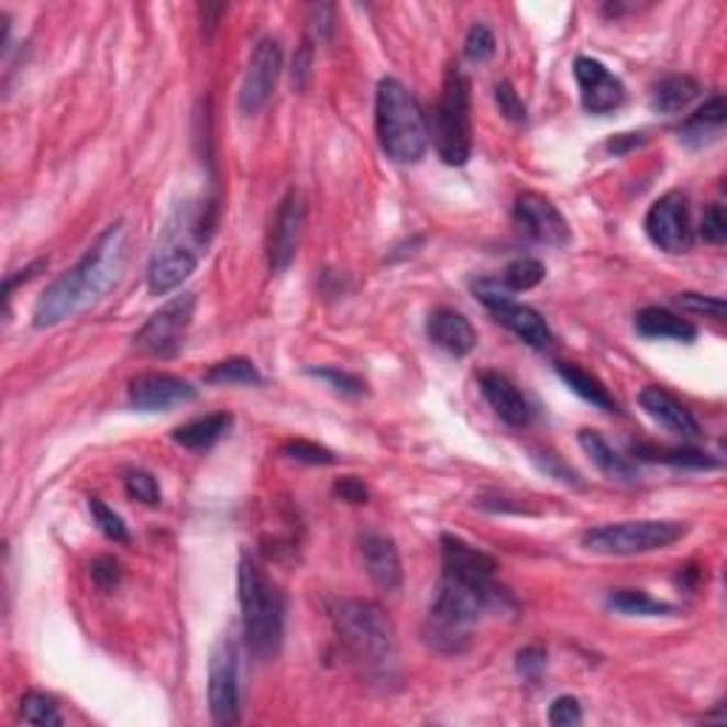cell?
<instances>
[{"label": "cell", "mask_w": 727, "mask_h": 727, "mask_svg": "<svg viewBox=\"0 0 727 727\" xmlns=\"http://www.w3.org/2000/svg\"><path fill=\"white\" fill-rule=\"evenodd\" d=\"M125 262H129V231L123 222H117L97 236L95 245L71 271L52 282L41 299L34 301V327L46 330L89 310L120 282Z\"/></svg>", "instance_id": "obj_1"}, {"label": "cell", "mask_w": 727, "mask_h": 727, "mask_svg": "<svg viewBox=\"0 0 727 727\" xmlns=\"http://www.w3.org/2000/svg\"><path fill=\"white\" fill-rule=\"evenodd\" d=\"M504 599L506 592L497 588L495 580L483 583V580H463L443 574L432 612H429V617H432L429 639L441 651L461 653L466 642H470V628L475 626L483 614L495 612Z\"/></svg>", "instance_id": "obj_2"}, {"label": "cell", "mask_w": 727, "mask_h": 727, "mask_svg": "<svg viewBox=\"0 0 727 727\" xmlns=\"http://www.w3.org/2000/svg\"><path fill=\"white\" fill-rule=\"evenodd\" d=\"M375 134L381 151L398 165L421 163L429 148V125L421 106L401 80L387 77L375 95Z\"/></svg>", "instance_id": "obj_3"}, {"label": "cell", "mask_w": 727, "mask_h": 727, "mask_svg": "<svg viewBox=\"0 0 727 727\" xmlns=\"http://www.w3.org/2000/svg\"><path fill=\"white\" fill-rule=\"evenodd\" d=\"M239 605H242V628L245 642L258 660H267L279 651L285 634V603L279 588L271 583L265 569L245 554L239 563Z\"/></svg>", "instance_id": "obj_4"}, {"label": "cell", "mask_w": 727, "mask_h": 727, "mask_svg": "<svg viewBox=\"0 0 727 727\" xmlns=\"http://www.w3.org/2000/svg\"><path fill=\"white\" fill-rule=\"evenodd\" d=\"M205 213L199 205L185 202L168 219L148 265V290L154 296L177 290L199 265V245L205 242Z\"/></svg>", "instance_id": "obj_5"}, {"label": "cell", "mask_w": 727, "mask_h": 727, "mask_svg": "<svg viewBox=\"0 0 727 727\" xmlns=\"http://www.w3.org/2000/svg\"><path fill=\"white\" fill-rule=\"evenodd\" d=\"M335 634L355 660L367 668H387L395 660V626L387 612L370 599L330 603Z\"/></svg>", "instance_id": "obj_6"}, {"label": "cell", "mask_w": 727, "mask_h": 727, "mask_svg": "<svg viewBox=\"0 0 727 727\" xmlns=\"http://www.w3.org/2000/svg\"><path fill=\"white\" fill-rule=\"evenodd\" d=\"M429 140L438 157L452 168L470 163L472 157V86L458 66L447 68L441 97L429 120Z\"/></svg>", "instance_id": "obj_7"}, {"label": "cell", "mask_w": 727, "mask_h": 727, "mask_svg": "<svg viewBox=\"0 0 727 727\" xmlns=\"http://www.w3.org/2000/svg\"><path fill=\"white\" fill-rule=\"evenodd\" d=\"M687 535V526L680 520H626V524H605L583 531L585 551L605 554V558H631L673 546Z\"/></svg>", "instance_id": "obj_8"}, {"label": "cell", "mask_w": 727, "mask_h": 727, "mask_svg": "<svg viewBox=\"0 0 727 727\" xmlns=\"http://www.w3.org/2000/svg\"><path fill=\"white\" fill-rule=\"evenodd\" d=\"M475 296L506 330H511L517 339L531 344V348H549L551 341H554L549 321L535 307L515 301V296L500 285V279L475 282Z\"/></svg>", "instance_id": "obj_9"}, {"label": "cell", "mask_w": 727, "mask_h": 727, "mask_svg": "<svg viewBox=\"0 0 727 727\" xmlns=\"http://www.w3.org/2000/svg\"><path fill=\"white\" fill-rule=\"evenodd\" d=\"M194 310H197V293L174 296L168 305L159 307L157 313L136 330L134 348L145 355H157V359L177 355L185 344L190 321H194Z\"/></svg>", "instance_id": "obj_10"}, {"label": "cell", "mask_w": 727, "mask_h": 727, "mask_svg": "<svg viewBox=\"0 0 727 727\" xmlns=\"http://www.w3.org/2000/svg\"><path fill=\"white\" fill-rule=\"evenodd\" d=\"M208 707L217 725L239 722V648L231 637L219 639L208 662Z\"/></svg>", "instance_id": "obj_11"}, {"label": "cell", "mask_w": 727, "mask_h": 727, "mask_svg": "<svg viewBox=\"0 0 727 727\" xmlns=\"http://www.w3.org/2000/svg\"><path fill=\"white\" fill-rule=\"evenodd\" d=\"M646 233L653 245L665 253H685L694 242V228H691V211L687 199L680 190H668L665 197L648 208Z\"/></svg>", "instance_id": "obj_12"}, {"label": "cell", "mask_w": 727, "mask_h": 727, "mask_svg": "<svg viewBox=\"0 0 727 727\" xmlns=\"http://www.w3.org/2000/svg\"><path fill=\"white\" fill-rule=\"evenodd\" d=\"M282 71V46L279 41H258V46L253 48L251 63L245 68V77H242V89H239V111L247 117L258 114L271 102L273 89H276V80H279Z\"/></svg>", "instance_id": "obj_13"}, {"label": "cell", "mask_w": 727, "mask_h": 727, "mask_svg": "<svg viewBox=\"0 0 727 727\" xmlns=\"http://www.w3.org/2000/svg\"><path fill=\"white\" fill-rule=\"evenodd\" d=\"M307 222V202L301 197V190L290 188L285 199L276 208L271 228V242H267V258H271L273 273H285L293 265V258L299 253L301 233H305Z\"/></svg>", "instance_id": "obj_14"}, {"label": "cell", "mask_w": 727, "mask_h": 727, "mask_svg": "<svg viewBox=\"0 0 727 727\" xmlns=\"http://www.w3.org/2000/svg\"><path fill=\"white\" fill-rule=\"evenodd\" d=\"M190 401H197V387L179 375L143 373L129 384V404L140 412H168Z\"/></svg>", "instance_id": "obj_15"}, {"label": "cell", "mask_w": 727, "mask_h": 727, "mask_svg": "<svg viewBox=\"0 0 727 727\" xmlns=\"http://www.w3.org/2000/svg\"><path fill=\"white\" fill-rule=\"evenodd\" d=\"M574 80L580 86V102L588 114H612L626 100V86L594 57L574 60Z\"/></svg>", "instance_id": "obj_16"}, {"label": "cell", "mask_w": 727, "mask_h": 727, "mask_svg": "<svg viewBox=\"0 0 727 727\" xmlns=\"http://www.w3.org/2000/svg\"><path fill=\"white\" fill-rule=\"evenodd\" d=\"M515 222L529 233L531 239H538L543 245L563 247L571 242L569 222L563 213L558 211V205L546 199L543 194L526 190L515 199Z\"/></svg>", "instance_id": "obj_17"}, {"label": "cell", "mask_w": 727, "mask_h": 727, "mask_svg": "<svg viewBox=\"0 0 727 727\" xmlns=\"http://www.w3.org/2000/svg\"><path fill=\"white\" fill-rule=\"evenodd\" d=\"M477 387H481L483 398L495 409V415L509 427L524 429L531 423V407L524 398V393L511 384L506 375L495 373V370H483L477 375Z\"/></svg>", "instance_id": "obj_18"}, {"label": "cell", "mask_w": 727, "mask_h": 727, "mask_svg": "<svg viewBox=\"0 0 727 727\" xmlns=\"http://www.w3.org/2000/svg\"><path fill=\"white\" fill-rule=\"evenodd\" d=\"M639 407L646 409L653 421L665 427L668 432H673V436L685 438V441L700 438V423H696V418L691 415V409L682 401H676L668 389L657 387V384L642 387V393H639Z\"/></svg>", "instance_id": "obj_19"}, {"label": "cell", "mask_w": 727, "mask_h": 727, "mask_svg": "<svg viewBox=\"0 0 727 727\" xmlns=\"http://www.w3.org/2000/svg\"><path fill=\"white\" fill-rule=\"evenodd\" d=\"M361 560H364L370 580L378 585L381 592H398L401 588V554H398L393 540L384 538V535H364L361 538Z\"/></svg>", "instance_id": "obj_20"}, {"label": "cell", "mask_w": 727, "mask_h": 727, "mask_svg": "<svg viewBox=\"0 0 727 727\" xmlns=\"http://www.w3.org/2000/svg\"><path fill=\"white\" fill-rule=\"evenodd\" d=\"M441 560H443V574L449 577H463V580H483L489 583L495 580L497 560L486 551L475 549L466 540L443 535L441 538Z\"/></svg>", "instance_id": "obj_21"}, {"label": "cell", "mask_w": 727, "mask_h": 727, "mask_svg": "<svg viewBox=\"0 0 727 727\" xmlns=\"http://www.w3.org/2000/svg\"><path fill=\"white\" fill-rule=\"evenodd\" d=\"M427 335L436 348L452 355H470L477 348V333L472 321L458 310L438 307L427 319Z\"/></svg>", "instance_id": "obj_22"}, {"label": "cell", "mask_w": 727, "mask_h": 727, "mask_svg": "<svg viewBox=\"0 0 727 727\" xmlns=\"http://www.w3.org/2000/svg\"><path fill=\"white\" fill-rule=\"evenodd\" d=\"M577 441H580V447H583L585 455L592 458V463L597 466L599 472H603L605 477H612V481H619V483L639 481L637 466H634L626 455H619L617 449L605 441L599 432H594V429H580Z\"/></svg>", "instance_id": "obj_23"}, {"label": "cell", "mask_w": 727, "mask_h": 727, "mask_svg": "<svg viewBox=\"0 0 727 727\" xmlns=\"http://www.w3.org/2000/svg\"><path fill=\"white\" fill-rule=\"evenodd\" d=\"M637 330L646 339H671V341H694L696 327L682 316L671 313L665 307H646L637 316Z\"/></svg>", "instance_id": "obj_24"}, {"label": "cell", "mask_w": 727, "mask_h": 727, "mask_svg": "<svg viewBox=\"0 0 727 727\" xmlns=\"http://www.w3.org/2000/svg\"><path fill=\"white\" fill-rule=\"evenodd\" d=\"M700 97V82L687 75L662 77L651 91V109L657 114H680Z\"/></svg>", "instance_id": "obj_25"}, {"label": "cell", "mask_w": 727, "mask_h": 727, "mask_svg": "<svg viewBox=\"0 0 727 727\" xmlns=\"http://www.w3.org/2000/svg\"><path fill=\"white\" fill-rule=\"evenodd\" d=\"M558 375L563 378L565 387H569L574 395H580L583 401H588L592 407H597V409H605V412H617V401H614V395L608 393V387H605L597 375L585 373L583 367H577V364H569V361H560Z\"/></svg>", "instance_id": "obj_26"}, {"label": "cell", "mask_w": 727, "mask_h": 727, "mask_svg": "<svg viewBox=\"0 0 727 727\" xmlns=\"http://www.w3.org/2000/svg\"><path fill=\"white\" fill-rule=\"evenodd\" d=\"M231 427H233L231 412H213L174 429V441L185 449H211L219 438L228 436V429Z\"/></svg>", "instance_id": "obj_27"}, {"label": "cell", "mask_w": 727, "mask_h": 727, "mask_svg": "<svg viewBox=\"0 0 727 727\" xmlns=\"http://www.w3.org/2000/svg\"><path fill=\"white\" fill-rule=\"evenodd\" d=\"M634 458L639 461H657L668 466H682V470H716L719 461L700 449H668V447H648V443H634Z\"/></svg>", "instance_id": "obj_28"}, {"label": "cell", "mask_w": 727, "mask_h": 727, "mask_svg": "<svg viewBox=\"0 0 727 727\" xmlns=\"http://www.w3.org/2000/svg\"><path fill=\"white\" fill-rule=\"evenodd\" d=\"M608 605L614 612L628 614V617H668V614H676V605L651 597L646 592H637V588H617V592L608 594Z\"/></svg>", "instance_id": "obj_29"}, {"label": "cell", "mask_w": 727, "mask_h": 727, "mask_svg": "<svg viewBox=\"0 0 727 727\" xmlns=\"http://www.w3.org/2000/svg\"><path fill=\"white\" fill-rule=\"evenodd\" d=\"M725 117H727L725 97H711V100H707L705 106L696 111V114L687 117L685 125L680 129V136L685 140V143L702 145L711 131H722V125H725Z\"/></svg>", "instance_id": "obj_30"}, {"label": "cell", "mask_w": 727, "mask_h": 727, "mask_svg": "<svg viewBox=\"0 0 727 727\" xmlns=\"http://www.w3.org/2000/svg\"><path fill=\"white\" fill-rule=\"evenodd\" d=\"M205 381H208V384H217V387H224V384L258 387L265 378H262V373H258V367L251 359H224L205 373Z\"/></svg>", "instance_id": "obj_31"}, {"label": "cell", "mask_w": 727, "mask_h": 727, "mask_svg": "<svg viewBox=\"0 0 727 727\" xmlns=\"http://www.w3.org/2000/svg\"><path fill=\"white\" fill-rule=\"evenodd\" d=\"M21 719L29 725L37 727H60L63 716L57 711V702L52 696L41 694V691H32L21 700Z\"/></svg>", "instance_id": "obj_32"}, {"label": "cell", "mask_w": 727, "mask_h": 727, "mask_svg": "<svg viewBox=\"0 0 727 727\" xmlns=\"http://www.w3.org/2000/svg\"><path fill=\"white\" fill-rule=\"evenodd\" d=\"M543 279H546V267L540 265L538 258H515V262L504 271L500 285H504L509 293H520L538 287Z\"/></svg>", "instance_id": "obj_33"}, {"label": "cell", "mask_w": 727, "mask_h": 727, "mask_svg": "<svg viewBox=\"0 0 727 727\" xmlns=\"http://www.w3.org/2000/svg\"><path fill=\"white\" fill-rule=\"evenodd\" d=\"M531 461L538 463V470L546 472L549 477H554V481L565 483V486H580V475L571 470L569 463H565L558 452H551V449H543V447H535L531 449Z\"/></svg>", "instance_id": "obj_34"}, {"label": "cell", "mask_w": 727, "mask_h": 727, "mask_svg": "<svg viewBox=\"0 0 727 727\" xmlns=\"http://www.w3.org/2000/svg\"><path fill=\"white\" fill-rule=\"evenodd\" d=\"M89 511L91 517H95L97 529H100L106 538L114 540V543H125V540H129V529H125L123 517L102 504L100 497H89Z\"/></svg>", "instance_id": "obj_35"}, {"label": "cell", "mask_w": 727, "mask_h": 727, "mask_svg": "<svg viewBox=\"0 0 727 727\" xmlns=\"http://www.w3.org/2000/svg\"><path fill=\"white\" fill-rule=\"evenodd\" d=\"M333 29H335V9L330 3H316L307 12V34H310V41L319 43V46H327V43L333 41Z\"/></svg>", "instance_id": "obj_36"}, {"label": "cell", "mask_w": 727, "mask_h": 727, "mask_svg": "<svg viewBox=\"0 0 727 727\" xmlns=\"http://www.w3.org/2000/svg\"><path fill=\"white\" fill-rule=\"evenodd\" d=\"M463 52L470 57L472 63H486L495 57L497 52V41L495 34H492L489 26H483V23H475L466 34V43H463Z\"/></svg>", "instance_id": "obj_37"}, {"label": "cell", "mask_w": 727, "mask_h": 727, "mask_svg": "<svg viewBox=\"0 0 727 727\" xmlns=\"http://www.w3.org/2000/svg\"><path fill=\"white\" fill-rule=\"evenodd\" d=\"M282 452H285L287 458H293V461L310 463V466H330V463L339 461L327 447H319V443L313 441H301V438L299 441H287L285 447H282Z\"/></svg>", "instance_id": "obj_38"}, {"label": "cell", "mask_w": 727, "mask_h": 727, "mask_svg": "<svg viewBox=\"0 0 727 727\" xmlns=\"http://www.w3.org/2000/svg\"><path fill=\"white\" fill-rule=\"evenodd\" d=\"M307 373L313 375V378L324 381L327 387H333L335 393L341 395H364V389H367V384L359 378V375L353 373H344V370H333V367H310Z\"/></svg>", "instance_id": "obj_39"}, {"label": "cell", "mask_w": 727, "mask_h": 727, "mask_svg": "<svg viewBox=\"0 0 727 727\" xmlns=\"http://www.w3.org/2000/svg\"><path fill=\"white\" fill-rule=\"evenodd\" d=\"M676 305L687 313H700V316H711L716 321H725L727 305L725 299H716V296H702V293H680L676 296Z\"/></svg>", "instance_id": "obj_40"}, {"label": "cell", "mask_w": 727, "mask_h": 727, "mask_svg": "<svg viewBox=\"0 0 727 727\" xmlns=\"http://www.w3.org/2000/svg\"><path fill=\"white\" fill-rule=\"evenodd\" d=\"M125 492H129L134 500H140V504L159 506V483L151 472H129V475H125Z\"/></svg>", "instance_id": "obj_41"}, {"label": "cell", "mask_w": 727, "mask_h": 727, "mask_svg": "<svg viewBox=\"0 0 727 727\" xmlns=\"http://www.w3.org/2000/svg\"><path fill=\"white\" fill-rule=\"evenodd\" d=\"M495 102L506 120H511V123H526V106L509 80H500L495 86Z\"/></svg>", "instance_id": "obj_42"}, {"label": "cell", "mask_w": 727, "mask_h": 727, "mask_svg": "<svg viewBox=\"0 0 727 727\" xmlns=\"http://www.w3.org/2000/svg\"><path fill=\"white\" fill-rule=\"evenodd\" d=\"M700 233L705 242H711V245H722V242H725L727 217H725V208H722V205H711V208H705V213H702Z\"/></svg>", "instance_id": "obj_43"}, {"label": "cell", "mask_w": 727, "mask_h": 727, "mask_svg": "<svg viewBox=\"0 0 727 727\" xmlns=\"http://www.w3.org/2000/svg\"><path fill=\"white\" fill-rule=\"evenodd\" d=\"M549 722L554 727H574L583 722V707L574 696H558L549 707Z\"/></svg>", "instance_id": "obj_44"}, {"label": "cell", "mask_w": 727, "mask_h": 727, "mask_svg": "<svg viewBox=\"0 0 727 727\" xmlns=\"http://www.w3.org/2000/svg\"><path fill=\"white\" fill-rule=\"evenodd\" d=\"M91 571V580H95L97 585H100L102 592H114L117 585H120V577H123V569H120V563H117L114 558H97L95 563L89 565Z\"/></svg>", "instance_id": "obj_45"}, {"label": "cell", "mask_w": 727, "mask_h": 727, "mask_svg": "<svg viewBox=\"0 0 727 727\" xmlns=\"http://www.w3.org/2000/svg\"><path fill=\"white\" fill-rule=\"evenodd\" d=\"M546 651L540 646H526L524 651H517V673H524L526 680H538L546 668Z\"/></svg>", "instance_id": "obj_46"}, {"label": "cell", "mask_w": 727, "mask_h": 727, "mask_svg": "<svg viewBox=\"0 0 727 727\" xmlns=\"http://www.w3.org/2000/svg\"><path fill=\"white\" fill-rule=\"evenodd\" d=\"M335 495H339L341 500H348V504H367L370 492L359 477H341V481L335 483Z\"/></svg>", "instance_id": "obj_47"}, {"label": "cell", "mask_w": 727, "mask_h": 727, "mask_svg": "<svg viewBox=\"0 0 727 727\" xmlns=\"http://www.w3.org/2000/svg\"><path fill=\"white\" fill-rule=\"evenodd\" d=\"M310 66H313V48L301 46L293 57V82H296V89H305L307 80H310Z\"/></svg>", "instance_id": "obj_48"}, {"label": "cell", "mask_w": 727, "mask_h": 727, "mask_svg": "<svg viewBox=\"0 0 727 727\" xmlns=\"http://www.w3.org/2000/svg\"><path fill=\"white\" fill-rule=\"evenodd\" d=\"M646 140L648 136L642 134V131H631V134L612 136V140L605 143V148L612 151V154H619V157H623V154H628V151L639 148V145H646Z\"/></svg>", "instance_id": "obj_49"}, {"label": "cell", "mask_w": 727, "mask_h": 727, "mask_svg": "<svg viewBox=\"0 0 727 727\" xmlns=\"http://www.w3.org/2000/svg\"><path fill=\"white\" fill-rule=\"evenodd\" d=\"M46 265H48L46 258H37V262H32V265H29L26 271H21V276H9V279H7V299H9V296H12V290H14V285H18V282L34 279L37 273L46 271Z\"/></svg>", "instance_id": "obj_50"}]
</instances>
